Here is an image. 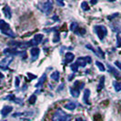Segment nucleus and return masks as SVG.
<instances>
[{
    "instance_id": "obj_1",
    "label": "nucleus",
    "mask_w": 121,
    "mask_h": 121,
    "mask_svg": "<svg viewBox=\"0 0 121 121\" xmlns=\"http://www.w3.org/2000/svg\"><path fill=\"white\" fill-rule=\"evenodd\" d=\"M52 121H71V117L70 115L67 114L63 109L57 108L53 114Z\"/></svg>"
},
{
    "instance_id": "obj_2",
    "label": "nucleus",
    "mask_w": 121,
    "mask_h": 121,
    "mask_svg": "<svg viewBox=\"0 0 121 121\" xmlns=\"http://www.w3.org/2000/svg\"><path fill=\"white\" fill-rule=\"evenodd\" d=\"M0 31L3 35H5L8 38H16V34L12 31L10 25H8L6 22H5L3 19L0 20Z\"/></svg>"
},
{
    "instance_id": "obj_3",
    "label": "nucleus",
    "mask_w": 121,
    "mask_h": 121,
    "mask_svg": "<svg viewBox=\"0 0 121 121\" xmlns=\"http://www.w3.org/2000/svg\"><path fill=\"white\" fill-rule=\"evenodd\" d=\"M94 31L96 34V36L98 37V38L100 40H103L105 37L107 36L108 34V29L105 25H97L94 26Z\"/></svg>"
},
{
    "instance_id": "obj_4",
    "label": "nucleus",
    "mask_w": 121,
    "mask_h": 121,
    "mask_svg": "<svg viewBox=\"0 0 121 121\" xmlns=\"http://www.w3.org/2000/svg\"><path fill=\"white\" fill-rule=\"evenodd\" d=\"M38 9H40L41 11L45 14H49L53 9V3L51 1H46L43 3H39L38 4Z\"/></svg>"
},
{
    "instance_id": "obj_5",
    "label": "nucleus",
    "mask_w": 121,
    "mask_h": 121,
    "mask_svg": "<svg viewBox=\"0 0 121 121\" xmlns=\"http://www.w3.org/2000/svg\"><path fill=\"white\" fill-rule=\"evenodd\" d=\"M92 59L90 57H78L76 59V64L78 67H85L87 66L88 63H91Z\"/></svg>"
},
{
    "instance_id": "obj_6",
    "label": "nucleus",
    "mask_w": 121,
    "mask_h": 121,
    "mask_svg": "<svg viewBox=\"0 0 121 121\" xmlns=\"http://www.w3.org/2000/svg\"><path fill=\"white\" fill-rule=\"evenodd\" d=\"M13 61V57L11 56H7L5 58H3L2 60H1V62H0V67H1V68L2 69H6L7 68V67L10 65V63Z\"/></svg>"
},
{
    "instance_id": "obj_7",
    "label": "nucleus",
    "mask_w": 121,
    "mask_h": 121,
    "mask_svg": "<svg viewBox=\"0 0 121 121\" xmlns=\"http://www.w3.org/2000/svg\"><path fill=\"white\" fill-rule=\"evenodd\" d=\"M43 38H44V36H43L42 34H37V35L34 37V38L30 41L31 46H37V45L40 44L41 41L43 40Z\"/></svg>"
},
{
    "instance_id": "obj_8",
    "label": "nucleus",
    "mask_w": 121,
    "mask_h": 121,
    "mask_svg": "<svg viewBox=\"0 0 121 121\" xmlns=\"http://www.w3.org/2000/svg\"><path fill=\"white\" fill-rule=\"evenodd\" d=\"M30 54H31L32 60L34 61V60L38 59V56H39V54H40V49H39L38 47H37V46L32 47L31 49H30Z\"/></svg>"
},
{
    "instance_id": "obj_9",
    "label": "nucleus",
    "mask_w": 121,
    "mask_h": 121,
    "mask_svg": "<svg viewBox=\"0 0 121 121\" xmlns=\"http://www.w3.org/2000/svg\"><path fill=\"white\" fill-rule=\"evenodd\" d=\"M74 58H75V56H74L73 53H71V52L66 53V55H65V64L71 63L74 60Z\"/></svg>"
},
{
    "instance_id": "obj_10",
    "label": "nucleus",
    "mask_w": 121,
    "mask_h": 121,
    "mask_svg": "<svg viewBox=\"0 0 121 121\" xmlns=\"http://www.w3.org/2000/svg\"><path fill=\"white\" fill-rule=\"evenodd\" d=\"M12 110H13V108L11 106H6V107H4L3 109L1 110V115H2V117H6Z\"/></svg>"
},
{
    "instance_id": "obj_11",
    "label": "nucleus",
    "mask_w": 121,
    "mask_h": 121,
    "mask_svg": "<svg viewBox=\"0 0 121 121\" xmlns=\"http://www.w3.org/2000/svg\"><path fill=\"white\" fill-rule=\"evenodd\" d=\"M89 96H90V90L89 89H85L84 97H83V100L85 102V104H89Z\"/></svg>"
},
{
    "instance_id": "obj_12",
    "label": "nucleus",
    "mask_w": 121,
    "mask_h": 121,
    "mask_svg": "<svg viewBox=\"0 0 121 121\" xmlns=\"http://www.w3.org/2000/svg\"><path fill=\"white\" fill-rule=\"evenodd\" d=\"M46 74L42 75V76L39 78L38 82L36 84V88H39L40 87H42V86H43V84H44L45 81H46Z\"/></svg>"
},
{
    "instance_id": "obj_13",
    "label": "nucleus",
    "mask_w": 121,
    "mask_h": 121,
    "mask_svg": "<svg viewBox=\"0 0 121 121\" xmlns=\"http://www.w3.org/2000/svg\"><path fill=\"white\" fill-rule=\"evenodd\" d=\"M70 94L73 97H78V96L80 94V90L72 87V88H70Z\"/></svg>"
},
{
    "instance_id": "obj_14",
    "label": "nucleus",
    "mask_w": 121,
    "mask_h": 121,
    "mask_svg": "<svg viewBox=\"0 0 121 121\" xmlns=\"http://www.w3.org/2000/svg\"><path fill=\"white\" fill-rule=\"evenodd\" d=\"M3 12L6 15V17L7 18H11V15H12V12H11V9L8 6H6L4 8H3Z\"/></svg>"
},
{
    "instance_id": "obj_15",
    "label": "nucleus",
    "mask_w": 121,
    "mask_h": 121,
    "mask_svg": "<svg viewBox=\"0 0 121 121\" xmlns=\"http://www.w3.org/2000/svg\"><path fill=\"white\" fill-rule=\"evenodd\" d=\"M108 71H109L110 73H112V74H113V75H114L115 76H117V77H119V76H120V74L118 73V71L116 69L115 67H113L112 66L108 65Z\"/></svg>"
},
{
    "instance_id": "obj_16",
    "label": "nucleus",
    "mask_w": 121,
    "mask_h": 121,
    "mask_svg": "<svg viewBox=\"0 0 121 121\" xmlns=\"http://www.w3.org/2000/svg\"><path fill=\"white\" fill-rule=\"evenodd\" d=\"M76 104L75 102H68L67 104L65 105V108H67L68 110H74V109H76Z\"/></svg>"
},
{
    "instance_id": "obj_17",
    "label": "nucleus",
    "mask_w": 121,
    "mask_h": 121,
    "mask_svg": "<svg viewBox=\"0 0 121 121\" xmlns=\"http://www.w3.org/2000/svg\"><path fill=\"white\" fill-rule=\"evenodd\" d=\"M59 76H60L59 72H58V71H55V72H53V73L51 74L50 77L53 80H55V81H58V80H59Z\"/></svg>"
},
{
    "instance_id": "obj_18",
    "label": "nucleus",
    "mask_w": 121,
    "mask_h": 121,
    "mask_svg": "<svg viewBox=\"0 0 121 121\" xmlns=\"http://www.w3.org/2000/svg\"><path fill=\"white\" fill-rule=\"evenodd\" d=\"M104 84H105V76H102L101 78H100L99 84H98V86H97V90H98V91H100L101 89H103Z\"/></svg>"
},
{
    "instance_id": "obj_19",
    "label": "nucleus",
    "mask_w": 121,
    "mask_h": 121,
    "mask_svg": "<svg viewBox=\"0 0 121 121\" xmlns=\"http://www.w3.org/2000/svg\"><path fill=\"white\" fill-rule=\"evenodd\" d=\"M96 65L97 66V67H98V69L100 70V71H105L106 68H105V66H104V64H102L101 62H99V61H96Z\"/></svg>"
},
{
    "instance_id": "obj_20",
    "label": "nucleus",
    "mask_w": 121,
    "mask_h": 121,
    "mask_svg": "<svg viewBox=\"0 0 121 121\" xmlns=\"http://www.w3.org/2000/svg\"><path fill=\"white\" fill-rule=\"evenodd\" d=\"M81 8H82L84 11H88V10H89V6H88V2H86V1L82 2V3H81Z\"/></svg>"
},
{
    "instance_id": "obj_21",
    "label": "nucleus",
    "mask_w": 121,
    "mask_h": 121,
    "mask_svg": "<svg viewBox=\"0 0 121 121\" xmlns=\"http://www.w3.org/2000/svg\"><path fill=\"white\" fill-rule=\"evenodd\" d=\"M114 88L117 92H119L121 90V82H114Z\"/></svg>"
},
{
    "instance_id": "obj_22",
    "label": "nucleus",
    "mask_w": 121,
    "mask_h": 121,
    "mask_svg": "<svg viewBox=\"0 0 121 121\" xmlns=\"http://www.w3.org/2000/svg\"><path fill=\"white\" fill-rule=\"evenodd\" d=\"M36 101H37V95H36V94H33V95L28 98V103H30V104H34Z\"/></svg>"
},
{
    "instance_id": "obj_23",
    "label": "nucleus",
    "mask_w": 121,
    "mask_h": 121,
    "mask_svg": "<svg viewBox=\"0 0 121 121\" xmlns=\"http://www.w3.org/2000/svg\"><path fill=\"white\" fill-rule=\"evenodd\" d=\"M77 24H76V22H73L72 24H71V25H70V30L71 31H74V32H76V29H78L77 28Z\"/></svg>"
},
{
    "instance_id": "obj_24",
    "label": "nucleus",
    "mask_w": 121,
    "mask_h": 121,
    "mask_svg": "<svg viewBox=\"0 0 121 121\" xmlns=\"http://www.w3.org/2000/svg\"><path fill=\"white\" fill-rule=\"evenodd\" d=\"M71 69L73 70L74 73H76V72H77V69H78V66H77L76 63L72 64V65H71Z\"/></svg>"
},
{
    "instance_id": "obj_25",
    "label": "nucleus",
    "mask_w": 121,
    "mask_h": 121,
    "mask_svg": "<svg viewBox=\"0 0 121 121\" xmlns=\"http://www.w3.org/2000/svg\"><path fill=\"white\" fill-rule=\"evenodd\" d=\"M59 39H60V38H59V35L57 33V34L55 35L54 39H53V42H55V43H56V42H58V41H59Z\"/></svg>"
},
{
    "instance_id": "obj_26",
    "label": "nucleus",
    "mask_w": 121,
    "mask_h": 121,
    "mask_svg": "<svg viewBox=\"0 0 121 121\" xmlns=\"http://www.w3.org/2000/svg\"><path fill=\"white\" fill-rule=\"evenodd\" d=\"M117 46H121V38L118 35L117 36Z\"/></svg>"
},
{
    "instance_id": "obj_27",
    "label": "nucleus",
    "mask_w": 121,
    "mask_h": 121,
    "mask_svg": "<svg viewBox=\"0 0 121 121\" xmlns=\"http://www.w3.org/2000/svg\"><path fill=\"white\" fill-rule=\"evenodd\" d=\"M27 76H28V77H29V80H32V79H34V78H36V77H37L35 75H32L31 73H28V74H27Z\"/></svg>"
},
{
    "instance_id": "obj_28",
    "label": "nucleus",
    "mask_w": 121,
    "mask_h": 121,
    "mask_svg": "<svg viewBox=\"0 0 121 121\" xmlns=\"http://www.w3.org/2000/svg\"><path fill=\"white\" fill-rule=\"evenodd\" d=\"M115 66H117V67H118L121 70V63L119 61H115Z\"/></svg>"
},
{
    "instance_id": "obj_29",
    "label": "nucleus",
    "mask_w": 121,
    "mask_h": 121,
    "mask_svg": "<svg viewBox=\"0 0 121 121\" xmlns=\"http://www.w3.org/2000/svg\"><path fill=\"white\" fill-rule=\"evenodd\" d=\"M15 85H16V87H17V88H18V86H19V78L17 77V76L16 77V84H15Z\"/></svg>"
},
{
    "instance_id": "obj_30",
    "label": "nucleus",
    "mask_w": 121,
    "mask_h": 121,
    "mask_svg": "<svg viewBox=\"0 0 121 121\" xmlns=\"http://www.w3.org/2000/svg\"><path fill=\"white\" fill-rule=\"evenodd\" d=\"M63 87H64V83H62V84H61V85L58 87L59 88H57V91H60V90H62V89H63Z\"/></svg>"
},
{
    "instance_id": "obj_31",
    "label": "nucleus",
    "mask_w": 121,
    "mask_h": 121,
    "mask_svg": "<svg viewBox=\"0 0 121 121\" xmlns=\"http://www.w3.org/2000/svg\"><path fill=\"white\" fill-rule=\"evenodd\" d=\"M57 5H60V6H64V3H62V2H59V1H57Z\"/></svg>"
},
{
    "instance_id": "obj_32",
    "label": "nucleus",
    "mask_w": 121,
    "mask_h": 121,
    "mask_svg": "<svg viewBox=\"0 0 121 121\" xmlns=\"http://www.w3.org/2000/svg\"><path fill=\"white\" fill-rule=\"evenodd\" d=\"M75 121H85V120H83L82 118H79V117H78V118H76Z\"/></svg>"
},
{
    "instance_id": "obj_33",
    "label": "nucleus",
    "mask_w": 121,
    "mask_h": 121,
    "mask_svg": "<svg viewBox=\"0 0 121 121\" xmlns=\"http://www.w3.org/2000/svg\"><path fill=\"white\" fill-rule=\"evenodd\" d=\"M91 3H92V4H96V1H92Z\"/></svg>"
}]
</instances>
